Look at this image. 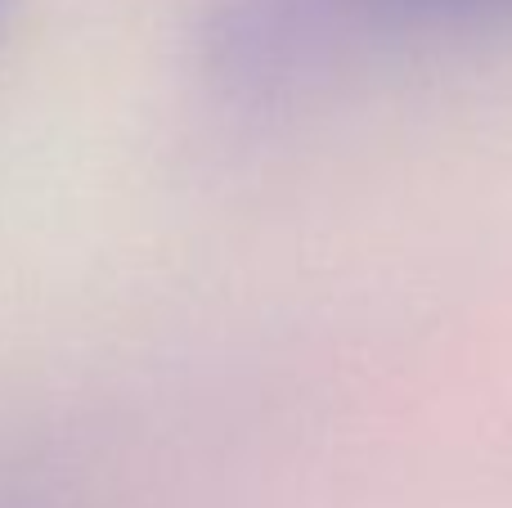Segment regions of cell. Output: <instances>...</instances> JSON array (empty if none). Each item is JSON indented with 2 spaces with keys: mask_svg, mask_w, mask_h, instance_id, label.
<instances>
[{
  "mask_svg": "<svg viewBox=\"0 0 512 508\" xmlns=\"http://www.w3.org/2000/svg\"><path fill=\"white\" fill-rule=\"evenodd\" d=\"M355 18L391 27H486L512 18V0H351Z\"/></svg>",
  "mask_w": 512,
  "mask_h": 508,
  "instance_id": "obj_1",
  "label": "cell"
},
{
  "mask_svg": "<svg viewBox=\"0 0 512 508\" xmlns=\"http://www.w3.org/2000/svg\"><path fill=\"white\" fill-rule=\"evenodd\" d=\"M0 508H23V504H9V500H0Z\"/></svg>",
  "mask_w": 512,
  "mask_h": 508,
  "instance_id": "obj_2",
  "label": "cell"
}]
</instances>
